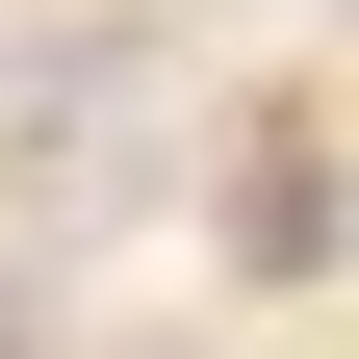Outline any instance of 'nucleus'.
I'll return each instance as SVG.
<instances>
[{
  "label": "nucleus",
  "instance_id": "obj_1",
  "mask_svg": "<svg viewBox=\"0 0 359 359\" xmlns=\"http://www.w3.org/2000/svg\"><path fill=\"white\" fill-rule=\"evenodd\" d=\"M231 257L257 283H334V128H257L231 154Z\"/></svg>",
  "mask_w": 359,
  "mask_h": 359
},
{
  "label": "nucleus",
  "instance_id": "obj_3",
  "mask_svg": "<svg viewBox=\"0 0 359 359\" xmlns=\"http://www.w3.org/2000/svg\"><path fill=\"white\" fill-rule=\"evenodd\" d=\"M128 359H205V334H128Z\"/></svg>",
  "mask_w": 359,
  "mask_h": 359
},
{
  "label": "nucleus",
  "instance_id": "obj_2",
  "mask_svg": "<svg viewBox=\"0 0 359 359\" xmlns=\"http://www.w3.org/2000/svg\"><path fill=\"white\" fill-rule=\"evenodd\" d=\"M0 359H52V283H0Z\"/></svg>",
  "mask_w": 359,
  "mask_h": 359
}]
</instances>
